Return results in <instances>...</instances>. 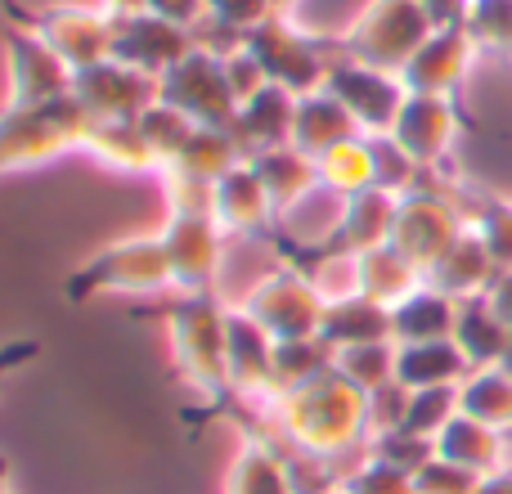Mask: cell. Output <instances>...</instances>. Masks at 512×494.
<instances>
[{
  "label": "cell",
  "mask_w": 512,
  "mask_h": 494,
  "mask_svg": "<svg viewBox=\"0 0 512 494\" xmlns=\"http://www.w3.org/2000/svg\"><path fill=\"white\" fill-rule=\"evenodd\" d=\"M140 131H144V140H149L153 158H158V171H162V167H171V162L185 153V144H189V135L198 131V122L194 117H185L180 108H171V104H162L158 99V104L140 117Z\"/></svg>",
  "instance_id": "obj_38"
},
{
  "label": "cell",
  "mask_w": 512,
  "mask_h": 494,
  "mask_svg": "<svg viewBox=\"0 0 512 494\" xmlns=\"http://www.w3.org/2000/svg\"><path fill=\"white\" fill-rule=\"evenodd\" d=\"M230 387L239 396H274V337L243 310H230Z\"/></svg>",
  "instance_id": "obj_21"
},
{
  "label": "cell",
  "mask_w": 512,
  "mask_h": 494,
  "mask_svg": "<svg viewBox=\"0 0 512 494\" xmlns=\"http://www.w3.org/2000/svg\"><path fill=\"white\" fill-rule=\"evenodd\" d=\"M454 324H459V301L432 283L414 288L400 306H391V342L396 346L441 342V337H454Z\"/></svg>",
  "instance_id": "obj_24"
},
{
  "label": "cell",
  "mask_w": 512,
  "mask_h": 494,
  "mask_svg": "<svg viewBox=\"0 0 512 494\" xmlns=\"http://www.w3.org/2000/svg\"><path fill=\"white\" fill-rule=\"evenodd\" d=\"M221 63H225V81H230V95H234V104H239V108L270 86V77H265V68L256 63V54L248 50V41H243L239 50L225 54Z\"/></svg>",
  "instance_id": "obj_44"
},
{
  "label": "cell",
  "mask_w": 512,
  "mask_h": 494,
  "mask_svg": "<svg viewBox=\"0 0 512 494\" xmlns=\"http://www.w3.org/2000/svg\"><path fill=\"white\" fill-rule=\"evenodd\" d=\"M5 9L14 14L18 27H27L32 36H41L72 72L95 68V63L113 59V18L99 5H50V9H23L14 0H5Z\"/></svg>",
  "instance_id": "obj_7"
},
{
  "label": "cell",
  "mask_w": 512,
  "mask_h": 494,
  "mask_svg": "<svg viewBox=\"0 0 512 494\" xmlns=\"http://www.w3.org/2000/svg\"><path fill=\"white\" fill-rule=\"evenodd\" d=\"M468 207V225L481 234V243L490 247L499 270H512V203L508 198H477V203H463Z\"/></svg>",
  "instance_id": "obj_39"
},
{
  "label": "cell",
  "mask_w": 512,
  "mask_h": 494,
  "mask_svg": "<svg viewBox=\"0 0 512 494\" xmlns=\"http://www.w3.org/2000/svg\"><path fill=\"white\" fill-rule=\"evenodd\" d=\"M162 194H167V212H212V185L180 167H162Z\"/></svg>",
  "instance_id": "obj_43"
},
{
  "label": "cell",
  "mask_w": 512,
  "mask_h": 494,
  "mask_svg": "<svg viewBox=\"0 0 512 494\" xmlns=\"http://www.w3.org/2000/svg\"><path fill=\"white\" fill-rule=\"evenodd\" d=\"M270 400L279 427L315 459H337L369 436V391H360L337 369L315 373L310 382Z\"/></svg>",
  "instance_id": "obj_1"
},
{
  "label": "cell",
  "mask_w": 512,
  "mask_h": 494,
  "mask_svg": "<svg viewBox=\"0 0 512 494\" xmlns=\"http://www.w3.org/2000/svg\"><path fill=\"white\" fill-rule=\"evenodd\" d=\"M203 18H212V23L248 36V32H256V27L265 23V18H274V9H270V0H207Z\"/></svg>",
  "instance_id": "obj_46"
},
{
  "label": "cell",
  "mask_w": 512,
  "mask_h": 494,
  "mask_svg": "<svg viewBox=\"0 0 512 494\" xmlns=\"http://www.w3.org/2000/svg\"><path fill=\"white\" fill-rule=\"evenodd\" d=\"M423 283H427V274L418 270L405 252H396L391 243L369 247V252L355 256V292L378 301V306H387V310L400 306V301H405L414 288H423Z\"/></svg>",
  "instance_id": "obj_25"
},
{
  "label": "cell",
  "mask_w": 512,
  "mask_h": 494,
  "mask_svg": "<svg viewBox=\"0 0 512 494\" xmlns=\"http://www.w3.org/2000/svg\"><path fill=\"white\" fill-rule=\"evenodd\" d=\"M189 50H194V32L167 23L158 14L117 18V27H113V59H122L126 68L149 72V77L171 72Z\"/></svg>",
  "instance_id": "obj_18"
},
{
  "label": "cell",
  "mask_w": 512,
  "mask_h": 494,
  "mask_svg": "<svg viewBox=\"0 0 512 494\" xmlns=\"http://www.w3.org/2000/svg\"><path fill=\"white\" fill-rule=\"evenodd\" d=\"M463 27L472 32L481 54H504V59H512V0H468Z\"/></svg>",
  "instance_id": "obj_40"
},
{
  "label": "cell",
  "mask_w": 512,
  "mask_h": 494,
  "mask_svg": "<svg viewBox=\"0 0 512 494\" xmlns=\"http://www.w3.org/2000/svg\"><path fill=\"white\" fill-rule=\"evenodd\" d=\"M297 5H301V0H270L274 18H292V14H297Z\"/></svg>",
  "instance_id": "obj_53"
},
{
  "label": "cell",
  "mask_w": 512,
  "mask_h": 494,
  "mask_svg": "<svg viewBox=\"0 0 512 494\" xmlns=\"http://www.w3.org/2000/svg\"><path fill=\"white\" fill-rule=\"evenodd\" d=\"M5 68H9V95L5 108H36L72 95V68L27 27H5Z\"/></svg>",
  "instance_id": "obj_14"
},
{
  "label": "cell",
  "mask_w": 512,
  "mask_h": 494,
  "mask_svg": "<svg viewBox=\"0 0 512 494\" xmlns=\"http://www.w3.org/2000/svg\"><path fill=\"white\" fill-rule=\"evenodd\" d=\"M90 113L72 95L36 108H0V176L86 153Z\"/></svg>",
  "instance_id": "obj_3"
},
{
  "label": "cell",
  "mask_w": 512,
  "mask_h": 494,
  "mask_svg": "<svg viewBox=\"0 0 512 494\" xmlns=\"http://www.w3.org/2000/svg\"><path fill=\"white\" fill-rule=\"evenodd\" d=\"M248 50L265 68L274 86H288L292 95H310L324 90L328 63L337 59V41L324 45L319 36L301 32L292 18H265L256 32H248Z\"/></svg>",
  "instance_id": "obj_9"
},
{
  "label": "cell",
  "mask_w": 512,
  "mask_h": 494,
  "mask_svg": "<svg viewBox=\"0 0 512 494\" xmlns=\"http://www.w3.org/2000/svg\"><path fill=\"white\" fill-rule=\"evenodd\" d=\"M477 486H481L477 472L454 468V463H445V459H432L414 472L418 494H477Z\"/></svg>",
  "instance_id": "obj_45"
},
{
  "label": "cell",
  "mask_w": 512,
  "mask_h": 494,
  "mask_svg": "<svg viewBox=\"0 0 512 494\" xmlns=\"http://www.w3.org/2000/svg\"><path fill=\"white\" fill-rule=\"evenodd\" d=\"M171 270H167V247L158 234L144 239H122L113 247H99L90 261H81L63 283L68 301H90V297H149V292H167Z\"/></svg>",
  "instance_id": "obj_4"
},
{
  "label": "cell",
  "mask_w": 512,
  "mask_h": 494,
  "mask_svg": "<svg viewBox=\"0 0 512 494\" xmlns=\"http://www.w3.org/2000/svg\"><path fill=\"white\" fill-rule=\"evenodd\" d=\"M72 99L90 113V122H140L158 104V77L126 68L122 59H104L72 72Z\"/></svg>",
  "instance_id": "obj_13"
},
{
  "label": "cell",
  "mask_w": 512,
  "mask_h": 494,
  "mask_svg": "<svg viewBox=\"0 0 512 494\" xmlns=\"http://www.w3.org/2000/svg\"><path fill=\"white\" fill-rule=\"evenodd\" d=\"M239 162H243V149L230 135V126H198V131L189 135L185 153H180L171 167H180V171H189V176L216 185V180H221L230 167H239Z\"/></svg>",
  "instance_id": "obj_34"
},
{
  "label": "cell",
  "mask_w": 512,
  "mask_h": 494,
  "mask_svg": "<svg viewBox=\"0 0 512 494\" xmlns=\"http://www.w3.org/2000/svg\"><path fill=\"white\" fill-rule=\"evenodd\" d=\"M504 369L512 373V337H508V351H504Z\"/></svg>",
  "instance_id": "obj_54"
},
{
  "label": "cell",
  "mask_w": 512,
  "mask_h": 494,
  "mask_svg": "<svg viewBox=\"0 0 512 494\" xmlns=\"http://www.w3.org/2000/svg\"><path fill=\"white\" fill-rule=\"evenodd\" d=\"M319 337H324L333 351H346V346H364V342H391V310L378 306V301L360 297H337L324 306V324H319Z\"/></svg>",
  "instance_id": "obj_29"
},
{
  "label": "cell",
  "mask_w": 512,
  "mask_h": 494,
  "mask_svg": "<svg viewBox=\"0 0 512 494\" xmlns=\"http://www.w3.org/2000/svg\"><path fill=\"white\" fill-rule=\"evenodd\" d=\"M86 153L104 162L108 171H135V176H158V158H153L149 140H144L140 122H90Z\"/></svg>",
  "instance_id": "obj_30"
},
{
  "label": "cell",
  "mask_w": 512,
  "mask_h": 494,
  "mask_svg": "<svg viewBox=\"0 0 512 494\" xmlns=\"http://www.w3.org/2000/svg\"><path fill=\"white\" fill-rule=\"evenodd\" d=\"M472 373V364L463 360L459 342L441 337V342H409L396 346V382L405 391H427V387H459Z\"/></svg>",
  "instance_id": "obj_26"
},
{
  "label": "cell",
  "mask_w": 512,
  "mask_h": 494,
  "mask_svg": "<svg viewBox=\"0 0 512 494\" xmlns=\"http://www.w3.org/2000/svg\"><path fill=\"white\" fill-rule=\"evenodd\" d=\"M36 355V342H14V346H5V351H0V378H5L9 369H14L18 360H32Z\"/></svg>",
  "instance_id": "obj_51"
},
{
  "label": "cell",
  "mask_w": 512,
  "mask_h": 494,
  "mask_svg": "<svg viewBox=\"0 0 512 494\" xmlns=\"http://www.w3.org/2000/svg\"><path fill=\"white\" fill-rule=\"evenodd\" d=\"M396 203H400V194H391V189H364V194H355V198H342V212H337L333 230L324 234L319 252L360 256V252H369V247L391 243Z\"/></svg>",
  "instance_id": "obj_19"
},
{
  "label": "cell",
  "mask_w": 512,
  "mask_h": 494,
  "mask_svg": "<svg viewBox=\"0 0 512 494\" xmlns=\"http://www.w3.org/2000/svg\"><path fill=\"white\" fill-rule=\"evenodd\" d=\"M158 99L180 108L185 117H194L198 126H230L234 113H239V104L230 95V81H225L221 54L198 50V45L176 68L158 77Z\"/></svg>",
  "instance_id": "obj_12"
},
{
  "label": "cell",
  "mask_w": 512,
  "mask_h": 494,
  "mask_svg": "<svg viewBox=\"0 0 512 494\" xmlns=\"http://www.w3.org/2000/svg\"><path fill=\"white\" fill-rule=\"evenodd\" d=\"M508 337H512V328H508L504 319H499L481 297L459 301V324H454V342H459L463 360H468L472 369H495V364H504Z\"/></svg>",
  "instance_id": "obj_31"
},
{
  "label": "cell",
  "mask_w": 512,
  "mask_h": 494,
  "mask_svg": "<svg viewBox=\"0 0 512 494\" xmlns=\"http://www.w3.org/2000/svg\"><path fill=\"white\" fill-rule=\"evenodd\" d=\"M477 494H512V463L499 468V472H490V477H481Z\"/></svg>",
  "instance_id": "obj_52"
},
{
  "label": "cell",
  "mask_w": 512,
  "mask_h": 494,
  "mask_svg": "<svg viewBox=\"0 0 512 494\" xmlns=\"http://www.w3.org/2000/svg\"><path fill=\"white\" fill-rule=\"evenodd\" d=\"M319 162V189L337 198H355L364 189H378V153H373V135H355V140L328 149Z\"/></svg>",
  "instance_id": "obj_32"
},
{
  "label": "cell",
  "mask_w": 512,
  "mask_h": 494,
  "mask_svg": "<svg viewBox=\"0 0 512 494\" xmlns=\"http://www.w3.org/2000/svg\"><path fill=\"white\" fill-rule=\"evenodd\" d=\"M364 135L355 126V117L337 104L328 90H310V95H297V122H292V144L310 158H324L328 149Z\"/></svg>",
  "instance_id": "obj_28"
},
{
  "label": "cell",
  "mask_w": 512,
  "mask_h": 494,
  "mask_svg": "<svg viewBox=\"0 0 512 494\" xmlns=\"http://www.w3.org/2000/svg\"><path fill=\"white\" fill-rule=\"evenodd\" d=\"M436 32L423 0H369L337 36V54L360 59L382 72H405V63L418 54V45Z\"/></svg>",
  "instance_id": "obj_5"
},
{
  "label": "cell",
  "mask_w": 512,
  "mask_h": 494,
  "mask_svg": "<svg viewBox=\"0 0 512 494\" xmlns=\"http://www.w3.org/2000/svg\"><path fill=\"white\" fill-rule=\"evenodd\" d=\"M167 328L176 369L203 396H230V310L216 301V292L180 297L167 315Z\"/></svg>",
  "instance_id": "obj_2"
},
{
  "label": "cell",
  "mask_w": 512,
  "mask_h": 494,
  "mask_svg": "<svg viewBox=\"0 0 512 494\" xmlns=\"http://www.w3.org/2000/svg\"><path fill=\"white\" fill-rule=\"evenodd\" d=\"M481 301H486V306L495 310V315L512 328V270H499V274H495V283L486 288V297H481Z\"/></svg>",
  "instance_id": "obj_48"
},
{
  "label": "cell",
  "mask_w": 512,
  "mask_h": 494,
  "mask_svg": "<svg viewBox=\"0 0 512 494\" xmlns=\"http://www.w3.org/2000/svg\"><path fill=\"white\" fill-rule=\"evenodd\" d=\"M333 494H342V490H333Z\"/></svg>",
  "instance_id": "obj_55"
},
{
  "label": "cell",
  "mask_w": 512,
  "mask_h": 494,
  "mask_svg": "<svg viewBox=\"0 0 512 494\" xmlns=\"http://www.w3.org/2000/svg\"><path fill=\"white\" fill-rule=\"evenodd\" d=\"M423 9L436 27H454L468 18V0H423Z\"/></svg>",
  "instance_id": "obj_49"
},
{
  "label": "cell",
  "mask_w": 512,
  "mask_h": 494,
  "mask_svg": "<svg viewBox=\"0 0 512 494\" xmlns=\"http://www.w3.org/2000/svg\"><path fill=\"white\" fill-rule=\"evenodd\" d=\"M149 14H158V18H167V23L194 32L207 14V0H149Z\"/></svg>",
  "instance_id": "obj_47"
},
{
  "label": "cell",
  "mask_w": 512,
  "mask_h": 494,
  "mask_svg": "<svg viewBox=\"0 0 512 494\" xmlns=\"http://www.w3.org/2000/svg\"><path fill=\"white\" fill-rule=\"evenodd\" d=\"M436 459L454 463V468H468V472H477V477H490V472L512 463L508 436L477 423V418H468V414H459L450 427H441V436H436Z\"/></svg>",
  "instance_id": "obj_23"
},
{
  "label": "cell",
  "mask_w": 512,
  "mask_h": 494,
  "mask_svg": "<svg viewBox=\"0 0 512 494\" xmlns=\"http://www.w3.org/2000/svg\"><path fill=\"white\" fill-rule=\"evenodd\" d=\"M459 414L477 418V423L495 427V432H512V373L504 364L495 369H472L459 382Z\"/></svg>",
  "instance_id": "obj_33"
},
{
  "label": "cell",
  "mask_w": 512,
  "mask_h": 494,
  "mask_svg": "<svg viewBox=\"0 0 512 494\" xmlns=\"http://www.w3.org/2000/svg\"><path fill=\"white\" fill-rule=\"evenodd\" d=\"M225 494H297V490H292L288 463H283L274 450H265V445L252 441V445H243L239 459H234Z\"/></svg>",
  "instance_id": "obj_35"
},
{
  "label": "cell",
  "mask_w": 512,
  "mask_h": 494,
  "mask_svg": "<svg viewBox=\"0 0 512 494\" xmlns=\"http://www.w3.org/2000/svg\"><path fill=\"white\" fill-rule=\"evenodd\" d=\"M459 135H463V108L459 99L445 95H409L396 126H391V140L414 158L418 171H441L450 162Z\"/></svg>",
  "instance_id": "obj_15"
},
{
  "label": "cell",
  "mask_w": 512,
  "mask_h": 494,
  "mask_svg": "<svg viewBox=\"0 0 512 494\" xmlns=\"http://www.w3.org/2000/svg\"><path fill=\"white\" fill-rule=\"evenodd\" d=\"M167 247V270L171 288L180 297H198V292H216L225 265V234L212 221V212H167V225L158 230Z\"/></svg>",
  "instance_id": "obj_10"
},
{
  "label": "cell",
  "mask_w": 512,
  "mask_h": 494,
  "mask_svg": "<svg viewBox=\"0 0 512 494\" xmlns=\"http://www.w3.org/2000/svg\"><path fill=\"white\" fill-rule=\"evenodd\" d=\"M337 490L342 494H418L414 472L391 468V463H382V459H364L360 468L337 481Z\"/></svg>",
  "instance_id": "obj_42"
},
{
  "label": "cell",
  "mask_w": 512,
  "mask_h": 494,
  "mask_svg": "<svg viewBox=\"0 0 512 494\" xmlns=\"http://www.w3.org/2000/svg\"><path fill=\"white\" fill-rule=\"evenodd\" d=\"M468 230V207L454 194L436 185H414L409 194H400L396 203V230H391V247L405 252L418 270H432L454 243Z\"/></svg>",
  "instance_id": "obj_6"
},
{
  "label": "cell",
  "mask_w": 512,
  "mask_h": 494,
  "mask_svg": "<svg viewBox=\"0 0 512 494\" xmlns=\"http://www.w3.org/2000/svg\"><path fill=\"white\" fill-rule=\"evenodd\" d=\"M495 274H499L495 256H490V247L481 243V234L468 225V230L459 234V243L427 270V283L441 288V292H450L454 301H472V297H486V288L495 283Z\"/></svg>",
  "instance_id": "obj_22"
},
{
  "label": "cell",
  "mask_w": 512,
  "mask_h": 494,
  "mask_svg": "<svg viewBox=\"0 0 512 494\" xmlns=\"http://www.w3.org/2000/svg\"><path fill=\"white\" fill-rule=\"evenodd\" d=\"M324 90L355 117V126H360L364 135H391V126H396L400 108H405V99H409L400 72L369 68V63L346 59V54H337V59L328 63Z\"/></svg>",
  "instance_id": "obj_11"
},
{
  "label": "cell",
  "mask_w": 512,
  "mask_h": 494,
  "mask_svg": "<svg viewBox=\"0 0 512 494\" xmlns=\"http://www.w3.org/2000/svg\"><path fill=\"white\" fill-rule=\"evenodd\" d=\"M252 167H256V176H261L265 194H270V203H274V212L279 216L292 212V207H301L319 189V162L310 158V153H301L297 144L256 153Z\"/></svg>",
  "instance_id": "obj_27"
},
{
  "label": "cell",
  "mask_w": 512,
  "mask_h": 494,
  "mask_svg": "<svg viewBox=\"0 0 512 494\" xmlns=\"http://www.w3.org/2000/svg\"><path fill=\"white\" fill-rule=\"evenodd\" d=\"M333 369L342 378H351L360 391H378L387 382H396V342H364L346 346L333 355Z\"/></svg>",
  "instance_id": "obj_37"
},
{
  "label": "cell",
  "mask_w": 512,
  "mask_h": 494,
  "mask_svg": "<svg viewBox=\"0 0 512 494\" xmlns=\"http://www.w3.org/2000/svg\"><path fill=\"white\" fill-rule=\"evenodd\" d=\"M477 41H472V32L463 23L454 27H436L432 36H427L423 45H418V54L405 63V72H400V81H405L409 95H445V99H459L463 81L472 77V68H477Z\"/></svg>",
  "instance_id": "obj_16"
},
{
  "label": "cell",
  "mask_w": 512,
  "mask_h": 494,
  "mask_svg": "<svg viewBox=\"0 0 512 494\" xmlns=\"http://www.w3.org/2000/svg\"><path fill=\"white\" fill-rule=\"evenodd\" d=\"M333 346L324 337H292V342H274V396L310 382L315 373L333 369Z\"/></svg>",
  "instance_id": "obj_36"
},
{
  "label": "cell",
  "mask_w": 512,
  "mask_h": 494,
  "mask_svg": "<svg viewBox=\"0 0 512 494\" xmlns=\"http://www.w3.org/2000/svg\"><path fill=\"white\" fill-rule=\"evenodd\" d=\"M292 122H297V95L288 86H265L256 99L234 113L230 122V135L239 140L243 158H256V153H270V149H283L292 144Z\"/></svg>",
  "instance_id": "obj_20"
},
{
  "label": "cell",
  "mask_w": 512,
  "mask_h": 494,
  "mask_svg": "<svg viewBox=\"0 0 512 494\" xmlns=\"http://www.w3.org/2000/svg\"><path fill=\"white\" fill-rule=\"evenodd\" d=\"M212 221L221 225L225 239H261L274 230L279 212H274L270 194H265L261 176H256L252 158H243L239 167H230L212 185Z\"/></svg>",
  "instance_id": "obj_17"
},
{
  "label": "cell",
  "mask_w": 512,
  "mask_h": 494,
  "mask_svg": "<svg viewBox=\"0 0 512 494\" xmlns=\"http://www.w3.org/2000/svg\"><path fill=\"white\" fill-rule=\"evenodd\" d=\"M459 418V387H427V391H409V409H405V427L418 436H441V427H450Z\"/></svg>",
  "instance_id": "obj_41"
},
{
  "label": "cell",
  "mask_w": 512,
  "mask_h": 494,
  "mask_svg": "<svg viewBox=\"0 0 512 494\" xmlns=\"http://www.w3.org/2000/svg\"><path fill=\"white\" fill-rule=\"evenodd\" d=\"M324 292L310 283L306 270L283 265L256 279V288L243 297V315L256 319L274 342H292V337H315L324 324Z\"/></svg>",
  "instance_id": "obj_8"
},
{
  "label": "cell",
  "mask_w": 512,
  "mask_h": 494,
  "mask_svg": "<svg viewBox=\"0 0 512 494\" xmlns=\"http://www.w3.org/2000/svg\"><path fill=\"white\" fill-rule=\"evenodd\" d=\"M99 9H104L108 18H135V14H149V0H99Z\"/></svg>",
  "instance_id": "obj_50"
}]
</instances>
